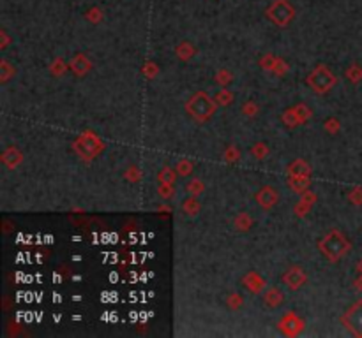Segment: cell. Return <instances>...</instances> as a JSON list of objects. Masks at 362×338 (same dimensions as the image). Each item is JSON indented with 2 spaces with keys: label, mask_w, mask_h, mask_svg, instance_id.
Instances as JSON below:
<instances>
[{
  "label": "cell",
  "mask_w": 362,
  "mask_h": 338,
  "mask_svg": "<svg viewBox=\"0 0 362 338\" xmlns=\"http://www.w3.org/2000/svg\"><path fill=\"white\" fill-rule=\"evenodd\" d=\"M351 248L350 241L344 238L343 233L339 231H330L325 238L318 241V250L322 252V256L330 263H336L341 257L346 256V252Z\"/></svg>",
  "instance_id": "6da1fadb"
},
{
  "label": "cell",
  "mask_w": 362,
  "mask_h": 338,
  "mask_svg": "<svg viewBox=\"0 0 362 338\" xmlns=\"http://www.w3.org/2000/svg\"><path fill=\"white\" fill-rule=\"evenodd\" d=\"M216 109H217L216 101H212V97L209 94H205V92H196L186 102V111L191 115L193 120H196L200 123L209 122L214 116V113H216Z\"/></svg>",
  "instance_id": "7a4b0ae2"
},
{
  "label": "cell",
  "mask_w": 362,
  "mask_h": 338,
  "mask_svg": "<svg viewBox=\"0 0 362 338\" xmlns=\"http://www.w3.org/2000/svg\"><path fill=\"white\" fill-rule=\"evenodd\" d=\"M72 150L83 160H92V158L99 157V153H103L105 143H103V139L98 134H94L92 130H87V132L80 134L76 139L72 141Z\"/></svg>",
  "instance_id": "3957f363"
},
{
  "label": "cell",
  "mask_w": 362,
  "mask_h": 338,
  "mask_svg": "<svg viewBox=\"0 0 362 338\" xmlns=\"http://www.w3.org/2000/svg\"><path fill=\"white\" fill-rule=\"evenodd\" d=\"M311 90H315L316 94H327L329 90H332V87L336 85V76L330 72L329 67L325 65H318L311 74L306 78Z\"/></svg>",
  "instance_id": "277c9868"
},
{
  "label": "cell",
  "mask_w": 362,
  "mask_h": 338,
  "mask_svg": "<svg viewBox=\"0 0 362 338\" xmlns=\"http://www.w3.org/2000/svg\"><path fill=\"white\" fill-rule=\"evenodd\" d=\"M265 15L278 27H288L295 16V9L288 0H274L270 8L265 11Z\"/></svg>",
  "instance_id": "5b68a950"
},
{
  "label": "cell",
  "mask_w": 362,
  "mask_h": 338,
  "mask_svg": "<svg viewBox=\"0 0 362 338\" xmlns=\"http://www.w3.org/2000/svg\"><path fill=\"white\" fill-rule=\"evenodd\" d=\"M341 320L350 333H353L355 336H362V301L351 305L341 317Z\"/></svg>",
  "instance_id": "8992f818"
},
{
  "label": "cell",
  "mask_w": 362,
  "mask_h": 338,
  "mask_svg": "<svg viewBox=\"0 0 362 338\" xmlns=\"http://www.w3.org/2000/svg\"><path fill=\"white\" fill-rule=\"evenodd\" d=\"M279 329L288 336H295L304 329V320L294 312H288L281 320H279Z\"/></svg>",
  "instance_id": "52a82bcc"
},
{
  "label": "cell",
  "mask_w": 362,
  "mask_h": 338,
  "mask_svg": "<svg viewBox=\"0 0 362 338\" xmlns=\"http://www.w3.org/2000/svg\"><path fill=\"white\" fill-rule=\"evenodd\" d=\"M306 280H308V275H306V271L299 266L290 268V270L283 275V282H285V285L290 289V291H297V289H301L302 285L306 284Z\"/></svg>",
  "instance_id": "ba28073f"
},
{
  "label": "cell",
  "mask_w": 362,
  "mask_h": 338,
  "mask_svg": "<svg viewBox=\"0 0 362 338\" xmlns=\"http://www.w3.org/2000/svg\"><path fill=\"white\" fill-rule=\"evenodd\" d=\"M254 199H256V203L263 210H270V208H274V206L278 205L279 194H278V191H276L274 187H270V185H263V187H261L260 191L256 192Z\"/></svg>",
  "instance_id": "9c48e42d"
},
{
  "label": "cell",
  "mask_w": 362,
  "mask_h": 338,
  "mask_svg": "<svg viewBox=\"0 0 362 338\" xmlns=\"http://www.w3.org/2000/svg\"><path fill=\"white\" fill-rule=\"evenodd\" d=\"M242 284L253 294H261V291L265 289V280L258 271H247L242 278Z\"/></svg>",
  "instance_id": "30bf717a"
},
{
  "label": "cell",
  "mask_w": 362,
  "mask_h": 338,
  "mask_svg": "<svg viewBox=\"0 0 362 338\" xmlns=\"http://www.w3.org/2000/svg\"><path fill=\"white\" fill-rule=\"evenodd\" d=\"M71 71L74 72L76 76H85L87 72H90L92 69V62L87 55L83 53H76L74 57L71 58V64H69Z\"/></svg>",
  "instance_id": "8fae6325"
},
{
  "label": "cell",
  "mask_w": 362,
  "mask_h": 338,
  "mask_svg": "<svg viewBox=\"0 0 362 338\" xmlns=\"http://www.w3.org/2000/svg\"><path fill=\"white\" fill-rule=\"evenodd\" d=\"M23 160V155L22 151L18 150V148L15 146H9L8 150L2 153V162H4L6 165H8L9 169H15L16 165H20V162Z\"/></svg>",
  "instance_id": "7c38bea8"
},
{
  "label": "cell",
  "mask_w": 362,
  "mask_h": 338,
  "mask_svg": "<svg viewBox=\"0 0 362 338\" xmlns=\"http://www.w3.org/2000/svg\"><path fill=\"white\" fill-rule=\"evenodd\" d=\"M309 177L311 175V167L304 158H297L288 165V177Z\"/></svg>",
  "instance_id": "4fadbf2b"
},
{
  "label": "cell",
  "mask_w": 362,
  "mask_h": 338,
  "mask_svg": "<svg viewBox=\"0 0 362 338\" xmlns=\"http://www.w3.org/2000/svg\"><path fill=\"white\" fill-rule=\"evenodd\" d=\"M309 184H311V178L309 177H288V185L290 189L294 192H297V194H302V192H306L309 189Z\"/></svg>",
  "instance_id": "5bb4252c"
},
{
  "label": "cell",
  "mask_w": 362,
  "mask_h": 338,
  "mask_svg": "<svg viewBox=\"0 0 362 338\" xmlns=\"http://www.w3.org/2000/svg\"><path fill=\"white\" fill-rule=\"evenodd\" d=\"M263 301H265V305L272 306V308H278V306L281 305L283 301H285V296H283V292L279 291V289L272 287V289H268V291L265 292Z\"/></svg>",
  "instance_id": "9a60e30c"
},
{
  "label": "cell",
  "mask_w": 362,
  "mask_h": 338,
  "mask_svg": "<svg viewBox=\"0 0 362 338\" xmlns=\"http://www.w3.org/2000/svg\"><path fill=\"white\" fill-rule=\"evenodd\" d=\"M177 177H178L177 169H171V167H168V165H164L159 173H157V182H159V184L175 185V180H177Z\"/></svg>",
  "instance_id": "2e32d148"
},
{
  "label": "cell",
  "mask_w": 362,
  "mask_h": 338,
  "mask_svg": "<svg viewBox=\"0 0 362 338\" xmlns=\"http://www.w3.org/2000/svg\"><path fill=\"white\" fill-rule=\"evenodd\" d=\"M175 53H177V57L180 58V60H191L193 58V55L196 53V50H195V46H193L191 43H188V41H186V43H180L177 46V50H175Z\"/></svg>",
  "instance_id": "e0dca14e"
},
{
  "label": "cell",
  "mask_w": 362,
  "mask_h": 338,
  "mask_svg": "<svg viewBox=\"0 0 362 338\" xmlns=\"http://www.w3.org/2000/svg\"><path fill=\"white\" fill-rule=\"evenodd\" d=\"M251 226H253V219H251L249 213L242 212L240 215H237V219H235V229L237 231H249Z\"/></svg>",
  "instance_id": "ac0fdd59"
},
{
  "label": "cell",
  "mask_w": 362,
  "mask_h": 338,
  "mask_svg": "<svg viewBox=\"0 0 362 338\" xmlns=\"http://www.w3.org/2000/svg\"><path fill=\"white\" fill-rule=\"evenodd\" d=\"M182 210H184V213H188L189 217H195L196 213L200 212V203H198V199H196L195 196H191L189 199H186V201L182 203Z\"/></svg>",
  "instance_id": "d6986e66"
},
{
  "label": "cell",
  "mask_w": 362,
  "mask_h": 338,
  "mask_svg": "<svg viewBox=\"0 0 362 338\" xmlns=\"http://www.w3.org/2000/svg\"><path fill=\"white\" fill-rule=\"evenodd\" d=\"M214 101H216L217 106H228L233 102V94L230 90H226V87H225L223 90H219V94L214 97Z\"/></svg>",
  "instance_id": "ffe728a7"
},
{
  "label": "cell",
  "mask_w": 362,
  "mask_h": 338,
  "mask_svg": "<svg viewBox=\"0 0 362 338\" xmlns=\"http://www.w3.org/2000/svg\"><path fill=\"white\" fill-rule=\"evenodd\" d=\"M281 120H283V122H285L288 127L301 125V120H299V116H297V111H295V108H290L288 111H285V115L281 116Z\"/></svg>",
  "instance_id": "44dd1931"
},
{
  "label": "cell",
  "mask_w": 362,
  "mask_h": 338,
  "mask_svg": "<svg viewBox=\"0 0 362 338\" xmlns=\"http://www.w3.org/2000/svg\"><path fill=\"white\" fill-rule=\"evenodd\" d=\"M175 169H177L178 177H189L193 173V162L188 160V158H182V160L177 162Z\"/></svg>",
  "instance_id": "7402d4cb"
},
{
  "label": "cell",
  "mask_w": 362,
  "mask_h": 338,
  "mask_svg": "<svg viewBox=\"0 0 362 338\" xmlns=\"http://www.w3.org/2000/svg\"><path fill=\"white\" fill-rule=\"evenodd\" d=\"M15 72L16 71H15V67H13V65H9L6 60L0 62V81H2V83H6L9 78H11V76H15Z\"/></svg>",
  "instance_id": "603a6c76"
},
{
  "label": "cell",
  "mask_w": 362,
  "mask_h": 338,
  "mask_svg": "<svg viewBox=\"0 0 362 338\" xmlns=\"http://www.w3.org/2000/svg\"><path fill=\"white\" fill-rule=\"evenodd\" d=\"M188 192L191 196H195V198H198L200 194H202L203 191H205V185H203V182L202 180H193V182H189L188 184Z\"/></svg>",
  "instance_id": "cb8c5ba5"
},
{
  "label": "cell",
  "mask_w": 362,
  "mask_h": 338,
  "mask_svg": "<svg viewBox=\"0 0 362 338\" xmlns=\"http://www.w3.org/2000/svg\"><path fill=\"white\" fill-rule=\"evenodd\" d=\"M157 194H159L163 199H171V198H173V194H175L173 185H170V184H159V185H157Z\"/></svg>",
  "instance_id": "d4e9b609"
},
{
  "label": "cell",
  "mask_w": 362,
  "mask_h": 338,
  "mask_svg": "<svg viewBox=\"0 0 362 338\" xmlns=\"http://www.w3.org/2000/svg\"><path fill=\"white\" fill-rule=\"evenodd\" d=\"M346 78L350 79L351 83H358L362 79V69L358 67V65H351L346 71Z\"/></svg>",
  "instance_id": "484cf974"
},
{
  "label": "cell",
  "mask_w": 362,
  "mask_h": 338,
  "mask_svg": "<svg viewBox=\"0 0 362 338\" xmlns=\"http://www.w3.org/2000/svg\"><path fill=\"white\" fill-rule=\"evenodd\" d=\"M251 153H253L256 158H265V157H267V153H268L267 144H265V143H256L253 148H251Z\"/></svg>",
  "instance_id": "4316f807"
},
{
  "label": "cell",
  "mask_w": 362,
  "mask_h": 338,
  "mask_svg": "<svg viewBox=\"0 0 362 338\" xmlns=\"http://www.w3.org/2000/svg\"><path fill=\"white\" fill-rule=\"evenodd\" d=\"M85 18H87L90 23H99L103 20V11L99 8H92V9H88V11H87Z\"/></svg>",
  "instance_id": "83f0119b"
},
{
  "label": "cell",
  "mask_w": 362,
  "mask_h": 338,
  "mask_svg": "<svg viewBox=\"0 0 362 338\" xmlns=\"http://www.w3.org/2000/svg\"><path fill=\"white\" fill-rule=\"evenodd\" d=\"M50 71H51V74L53 76H62L65 72V64H64V60L62 58H57V60L51 64V67H50Z\"/></svg>",
  "instance_id": "f1b7e54d"
},
{
  "label": "cell",
  "mask_w": 362,
  "mask_h": 338,
  "mask_svg": "<svg viewBox=\"0 0 362 338\" xmlns=\"http://www.w3.org/2000/svg\"><path fill=\"white\" fill-rule=\"evenodd\" d=\"M226 305H228L232 310L240 308V306H242V298H240L239 294H230L228 298H226Z\"/></svg>",
  "instance_id": "f546056e"
},
{
  "label": "cell",
  "mask_w": 362,
  "mask_h": 338,
  "mask_svg": "<svg viewBox=\"0 0 362 338\" xmlns=\"http://www.w3.org/2000/svg\"><path fill=\"white\" fill-rule=\"evenodd\" d=\"M309 208H311V205L309 203H306V201H299L297 205H295V208H294V212H295V215H299V217H304L306 213L309 212Z\"/></svg>",
  "instance_id": "4dcf8cb0"
},
{
  "label": "cell",
  "mask_w": 362,
  "mask_h": 338,
  "mask_svg": "<svg viewBox=\"0 0 362 338\" xmlns=\"http://www.w3.org/2000/svg\"><path fill=\"white\" fill-rule=\"evenodd\" d=\"M217 83H221L223 87H226V85H228L230 81H232V74H230L228 71H219L217 72Z\"/></svg>",
  "instance_id": "1f68e13d"
},
{
  "label": "cell",
  "mask_w": 362,
  "mask_h": 338,
  "mask_svg": "<svg viewBox=\"0 0 362 338\" xmlns=\"http://www.w3.org/2000/svg\"><path fill=\"white\" fill-rule=\"evenodd\" d=\"M350 201L353 203V205H362V189L360 187L353 189V191L350 192Z\"/></svg>",
  "instance_id": "d6a6232c"
},
{
  "label": "cell",
  "mask_w": 362,
  "mask_h": 338,
  "mask_svg": "<svg viewBox=\"0 0 362 338\" xmlns=\"http://www.w3.org/2000/svg\"><path fill=\"white\" fill-rule=\"evenodd\" d=\"M143 72H145V76H147V78H154V76L157 74V65L152 64V62H147V64H145V67H143Z\"/></svg>",
  "instance_id": "836d02e7"
},
{
  "label": "cell",
  "mask_w": 362,
  "mask_h": 338,
  "mask_svg": "<svg viewBox=\"0 0 362 338\" xmlns=\"http://www.w3.org/2000/svg\"><path fill=\"white\" fill-rule=\"evenodd\" d=\"M323 127H325L329 132H337V129H339V122L337 120H334V118H330V120H327L325 123H323Z\"/></svg>",
  "instance_id": "e575fe53"
},
{
  "label": "cell",
  "mask_w": 362,
  "mask_h": 338,
  "mask_svg": "<svg viewBox=\"0 0 362 338\" xmlns=\"http://www.w3.org/2000/svg\"><path fill=\"white\" fill-rule=\"evenodd\" d=\"M258 113V108L253 104V102H247L246 106H244V115H247V116H254Z\"/></svg>",
  "instance_id": "d590c367"
},
{
  "label": "cell",
  "mask_w": 362,
  "mask_h": 338,
  "mask_svg": "<svg viewBox=\"0 0 362 338\" xmlns=\"http://www.w3.org/2000/svg\"><path fill=\"white\" fill-rule=\"evenodd\" d=\"M237 157H239V151H237L235 148H228V150L225 151V158H226L228 162H233Z\"/></svg>",
  "instance_id": "8d00e7d4"
},
{
  "label": "cell",
  "mask_w": 362,
  "mask_h": 338,
  "mask_svg": "<svg viewBox=\"0 0 362 338\" xmlns=\"http://www.w3.org/2000/svg\"><path fill=\"white\" fill-rule=\"evenodd\" d=\"M302 201H306V203H309V205H313V203H315L316 201V194H313V192H308V191H306V192H302Z\"/></svg>",
  "instance_id": "74e56055"
},
{
  "label": "cell",
  "mask_w": 362,
  "mask_h": 338,
  "mask_svg": "<svg viewBox=\"0 0 362 338\" xmlns=\"http://www.w3.org/2000/svg\"><path fill=\"white\" fill-rule=\"evenodd\" d=\"M126 178H129L131 182H136L138 178H140V173H138V169H136V167H131L129 171L126 173Z\"/></svg>",
  "instance_id": "f35d334b"
},
{
  "label": "cell",
  "mask_w": 362,
  "mask_h": 338,
  "mask_svg": "<svg viewBox=\"0 0 362 338\" xmlns=\"http://www.w3.org/2000/svg\"><path fill=\"white\" fill-rule=\"evenodd\" d=\"M353 287H355V291L362 292V275H360V278H357V280H355Z\"/></svg>",
  "instance_id": "ab89813d"
},
{
  "label": "cell",
  "mask_w": 362,
  "mask_h": 338,
  "mask_svg": "<svg viewBox=\"0 0 362 338\" xmlns=\"http://www.w3.org/2000/svg\"><path fill=\"white\" fill-rule=\"evenodd\" d=\"M0 36H2V41H4V44H2V48H6V46H8V43H9V37L6 36V32H2V34H0Z\"/></svg>",
  "instance_id": "60d3db41"
},
{
  "label": "cell",
  "mask_w": 362,
  "mask_h": 338,
  "mask_svg": "<svg viewBox=\"0 0 362 338\" xmlns=\"http://www.w3.org/2000/svg\"><path fill=\"white\" fill-rule=\"evenodd\" d=\"M357 271H358V273L362 275V259H360V261H358V263H357Z\"/></svg>",
  "instance_id": "b9f144b4"
}]
</instances>
